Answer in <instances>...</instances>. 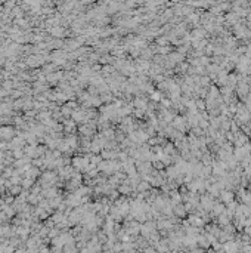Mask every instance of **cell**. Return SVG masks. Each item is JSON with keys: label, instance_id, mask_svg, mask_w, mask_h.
<instances>
[{"label": "cell", "instance_id": "1", "mask_svg": "<svg viewBox=\"0 0 251 253\" xmlns=\"http://www.w3.org/2000/svg\"><path fill=\"white\" fill-rule=\"evenodd\" d=\"M185 126H186V120L183 117H176L173 120V128H176L177 130H185Z\"/></svg>", "mask_w": 251, "mask_h": 253}, {"label": "cell", "instance_id": "2", "mask_svg": "<svg viewBox=\"0 0 251 253\" xmlns=\"http://www.w3.org/2000/svg\"><path fill=\"white\" fill-rule=\"evenodd\" d=\"M136 188H137V191H148V189H151V184L148 181H141Z\"/></svg>", "mask_w": 251, "mask_h": 253}, {"label": "cell", "instance_id": "3", "mask_svg": "<svg viewBox=\"0 0 251 253\" xmlns=\"http://www.w3.org/2000/svg\"><path fill=\"white\" fill-rule=\"evenodd\" d=\"M220 197H222L224 201H229V200L233 198V194L229 193V191H222V193H220Z\"/></svg>", "mask_w": 251, "mask_h": 253}, {"label": "cell", "instance_id": "4", "mask_svg": "<svg viewBox=\"0 0 251 253\" xmlns=\"http://www.w3.org/2000/svg\"><path fill=\"white\" fill-rule=\"evenodd\" d=\"M199 65H210V58H207V56H201L199 58Z\"/></svg>", "mask_w": 251, "mask_h": 253}, {"label": "cell", "instance_id": "5", "mask_svg": "<svg viewBox=\"0 0 251 253\" xmlns=\"http://www.w3.org/2000/svg\"><path fill=\"white\" fill-rule=\"evenodd\" d=\"M199 83H201V86H204V89H205V87L210 84V77H201Z\"/></svg>", "mask_w": 251, "mask_h": 253}, {"label": "cell", "instance_id": "6", "mask_svg": "<svg viewBox=\"0 0 251 253\" xmlns=\"http://www.w3.org/2000/svg\"><path fill=\"white\" fill-rule=\"evenodd\" d=\"M195 107H198V110H204V108H205V104H204V101H201V99H196V101H195Z\"/></svg>", "mask_w": 251, "mask_h": 253}, {"label": "cell", "instance_id": "7", "mask_svg": "<svg viewBox=\"0 0 251 253\" xmlns=\"http://www.w3.org/2000/svg\"><path fill=\"white\" fill-rule=\"evenodd\" d=\"M151 95H152V96H151V98H152L154 101H161L162 99V96L158 93V92H152V93H151Z\"/></svg>", "mask_w": 251, "mask_h": 253}]
</instances>
